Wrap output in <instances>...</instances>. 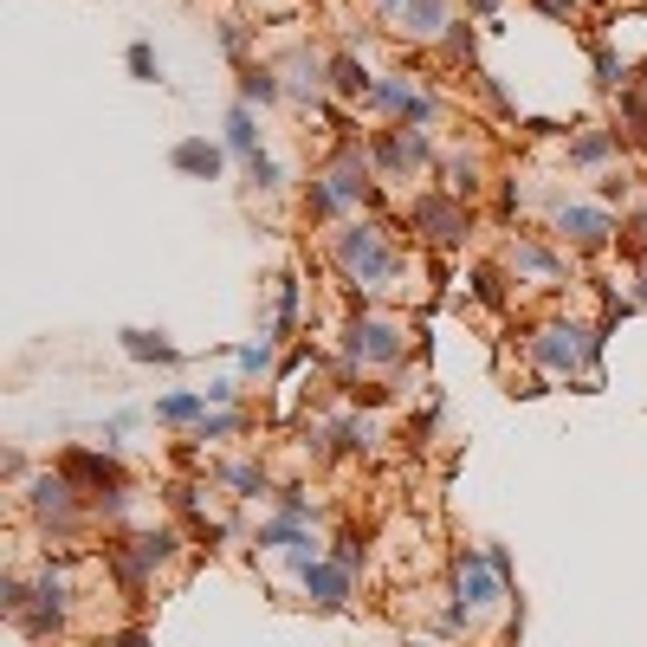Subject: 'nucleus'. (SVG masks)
Here are the masks:
<instances>
[{"label": "nucleus", "mask_w": 647, "mask_h": 647, "mask_svg": "<svg viewBox=\"0 0 647 647\" xmlns=\"http://www.w3.org/2000/svg\"><path fill=\"white\" fill-rule=\"evenodd\" d=\"M337 259H343V272H350V279H363V285L395 279V253L382 246L376 227H350V233L337 240Z\"/></svg>", "instance_id": "1"}, {"label": "nucleus", "mask_w": 647, "mask_h": 647, "mask_svg": "<svg viewBox=\"0 0 647 647\" xmlns=\"http://www.w3.org/2000/svg\"><path fill=\"white\" fill-rule=\"evenodd\" d=\"M453 576H460V602H466V609H479V602H499V596H505V570L486 557V550H473V544L453 557Z\"/></svg>", "instance_id": "2"}, {"label": "nucleus", "mask_w": 647, "mask_h": 647, "mask_svg": "<svg viewBox=\"0 0 647 647\" xmlns=\"http://www.w3.org/2000/svg\"><path fill=\"white\" fill-rule=\"evenodd\" d=\"M72 486H91V492H104V505L117 512L123 505V473H117V460H104V453H85V447H72L65 453V466H59Z\"/></svg>", "instance_id": "3"}, {"label": "nucleus", "mask_w": 647, "mask_h": 647, "mask_svg": "<svg viewBox=\"0 0 647 647\" xmlns=\"http://www.w3.org/2000/svg\"><path fill=\"white\" fill-rule=\"evenodd\" d=\"M596 343L602 337H583V330L550 324V330H538V363H550V369H563V376H570L576 363H589V356H596Z\"/></svg>", "instance_id": "4"}, {"label": "nucleus", "mask_w": 647, "mask_h": 647, "mask_svg": "<svg viewBox=\"0 0 647 647\" xmlns=\"http://www.w3.org/2000/svg\"><path fill=\"white\" fill-rule=\"evenodd\" d=\"M33 596H39V609H26V615H20V628H26L33 641H46L52 628L65 622V576L52 570V563H46V576H39V589H33Z\"/></svg>", "instance_id": "5"}, {"label": "nucleus", "mask_w": 647, "mask_h": 647, "mask_svg": "<svg viewBox=\"0 0 647 647\" xmlns=\"http://www.w3.org/2000/svg\"><path fill=\"white\" fill-rule=\"evenodd\" d=\"M350 576H356V570H343V563H324V557H318L305 576H298V583H305V596L318 602V609H343V602H350Z\"/></svg>", "instance_id": "6"}, {"label": "nucleus", "mask_w": 647, "mask_h": 647, "mask_svg": "<svg viewBox=\"0 0 647 647\" xmlns=\"http://www.w3.org/2000/svg\"><path fill=\"white\" fill-rule=\"evenodd\" d=\"M33 512H39V518H59V531H72V525H78L72 479H65V473H46V479H33Z\"/></svg>", "instance_id": "7"}, {"label": "nucleus", "mask_w": 647, "mask_h": 647, "mask_svg": "<svg viewBox=\"0 0 647 647\" xmlns=\"http://www.w3.org/2000/svg\"><path fill=\"white\" fill-rule=\"evenodd\" d=\"M415 220L428 227V240H434V246H453V240L466 233V214L453 208L447 195H421V201H415Z\"/></svg>", "instance_id": "8"}, {"label": "nucleus", "mask_w": 647, "mask_h": 647, "mask_svg": "<svg viewBox=\"0 0 647 647\" xmlns=\"http://www.w3.org/2000/svg\"><path fill=\"white\" fill-rule=\"evenodd\" d=\"M350 356H369V363H395L402 356V330L395 324H350Z\"/></svg>", "instance_id": "9"}, {"label": "nucleus", "mask_w": 647, "mask_h": 647, "mask_svg": "<svg viewBox=\"0 0 647 647\" xmlns=\"http://www.w3.org/2000/svg\"><path fill=\"white\" fill-rule=\"evenodd\" d=\"M369 98H376V104H389V110H402V117H408V130L434 117V98H415V91H408V85H376V91H369Z\"/></svg>", "instance_id": "10"}, {"label": "nucleus", "mask_w": 647, "mask_h": 647, "mask_svg": "<svg viewBox=\"0 0 647 647\" xmlns=\"http://www.w3.org/2000/svg\"><path fill=\"white\" fill-rule=\"evenodd\" d=\"M557 227L570 233V240H583V246L609 240V214H596V208H563V214H557Z\"/></svg>", "instance_id": "11"}, {"label": "nucleus", "mask_w": 647, "mask_h": 647, "mask_svg": "<svg viewBox=\"0 0 647 647\" xmlns=\"http://www.w3.org/2000/svg\"><path fill=\"white\" fill-rule=\"evenodd\" d=\"M376 156L389 162V169H415V162L428 156V143H421L415 130H402V136H376Z\"/></svg>", "instance_id": "12"}, {"label": "nucleus", "mask_w": 647, "mask_h": 647, "mask_svg": "<svg viewBox=\"0 0 647 647\" xmlns=\"http://www.w3.org/2000/svg\"><path fill=\"white\" fill-rule=\"evenodd\" d=\"M324 182L337 188V201H356V195L369 188V182H363V149H343V156H337V169H330Z\"/></svg>", "instance_id": "13"}, {"label": "nucleus", "mask_w": 647, "mask_h": 647, "mask_svg": "<svg viewBox=\"0 0 647 647\" xmlns=\"http://www.w3.org/2000/svg\"><path fill=\"white\" fill-rule=\"evenodd\" d=\"M175 169H188V175H220V149H214V143H175Z\"/></svg>", "instance_id": "14"}, {"label": "nucleus", "mask_w": 647, "mask_h": 647, "mask_svg": "<svg viewBox=\"0 0 647 647\" xmlns=\"http://www.w3.org/2000/svg\"><path fill=\"white\" fill-rule=\"evenodd\" d=\"M123 350H130L136 363H175V343L149 337V330H123Z\"/></svg>", "instance_id": "15"}, {"label": "nucleus", "mask_w": 647, "mask_h": 647, "mask_svg": "<svg viewBox=\"0 0 647 647\" xmlns=\"http://www.w3.org/2000/svg\"><path fill=\"white\" fill-rule=\"evenodd\" d=\"M330 85H337V91H350V98H363V91H376V85H369V72H363V65L350 59V52H343V59H330Z\"/></svg>", "instance_id": "16"}, {"label": "nucleus", "mask_w": 647, "mask_h": 647, "mask_svg": "<svg viewBox=\"0 0 647 647\" xmlns=\"http://www.w3.org/2000/svg\"><path fill=\"white\" fill-rule=\"evenodd\" d=\"M208 415V395H162L156 402V421H201Z\"/></svg>", "instance_id": "17"}, {"label": "nucleus", "mask_w": 647, "mask_h": 647, "mask_svg": "<svg viewBox=\"0 0 647 647\" xmlns=\"http://www.w3.org/2000/svg\"><path fill=\"white\" fill-rule=\"evenodd\" d=\"M227 149H240V156H259V149H253V110H246V104L227 110Z\"/></svg>", "instance_id": "18"}, {"label": "nucleus", "mask_w": 647, "mask_h": 647, "mask_svg": "<svg viewBox=\"0 0 647 647\" xmlns=\"http://www.w3.org/2000/svg\"><path fill=\"white\" fill-rule=\"evenodd\" d=\"M440 20H447V0H408V26L415 33H440Z\"/></svg>", "instance_id": "19"}, {"label": "nucleus", "mask_w": 647, "mask_h": 647, "mask_svg": "<svg viewBox=\"0 0 647 647\" xmlns=\"http://www.w3.org/2000/svg\"><path fill=\"white\" fill-rule=\"evenodd\" d=\"M227 486L240 492V499H259V492H266V473H259V466H246V460H240V466H227Z\"/></svg>", "instance_id": "20"}, {"label": "nucleus", "mask_w": 647, "mask_h": 647, "mask_svg": "<svg viewBox=\"0 0 647 647\" xmlns=\"http://www.w3.org/2000/svg\"><path fill=\"white\" fill-rule=\"evenodd\" d=\"M240 91H246V104H272V98H279V78H272V72H259V65H253V72L240 78Z\"/></svg>", "instance_id": "21"}, {"label": "nucleus", "mask_w": 647, "mask_h": 647, "mask_svg": "<svg viewBox=\"0 0 647 647\" xmlns=\"http://www.w3.org/2000/svg\"><path fill=\"white\" fill-rule=\"evenodd\" d=\"M609 149H615V136H609V130H589L583 143L570 149V156H576V162H602V156H609Z\"/></svg>", "instance_id": "22"}, {"label": "nucleus", "mask_w": 647, "mask_h": 647, "mask_svg": "<svg viewBox=\"0 0 647 647\" xmlns=\"http://www.w3.org/2000/svg\"><path fill=\"white\" fill-rule=\"evenodd\" d=\"M240 369H246V376H266V369H272V343H246V350H240Z\"/></svg>", "instance_id": "23"}, {"label": "nucleus", "mask_w": 647, "mask_h": 647, "mask_svg": "<svg viewBox=\"0 0 647 647\" xmlns=\"http://www.w3.org/2000/svg\"><path fill=\"white\" fill-rule=\"evenodd\" d=\"M330 440H337V453H356V447H369V434L356 428V421H337V428H330Z\"/></svg>", "instance_id": "24"}, {"label": "nucleus", "mask_w": 647, "mask_h": 647, "mask_svg": "<svg viewBox=\"0 0 647 647\" xmlns=\"http://www.w3.org/2000/svg\"><path fill=\"white\" fill-rule=\"evenodd\" d=\"M0 609H7V615H26V583H20V576H7V583H0Z\"/></svg>", "instance_id": "25"}, {"label": "nucleus", "mask_w": 647, "mask_h": 647, "mask_svg": "<svg viewBox=\"0 0 647 647\" xmlns=\"http://www.w3.org/2000/svg\"><path fill=\"white\" fill-rule=\"evenodd\" d=\"M330 563L356 570V563H363V538H356V531H343V538H337V557H330Z\"/></svg>", "instance_id": "26"}, {"label": "nucleus", "mask_w": 647, "mask_h": 647, "mask_svg": "<svg viewBox=\"0 0 647 647\" xmlns=\"http://www.w3.org/2000/svg\"><path fill=\"white\" fill-rule=\"evenodd\" d=\"M246 169H253L259 188H279V162H272V156H246Z\"/></svg>", "instance_id": "27"}, {"label": "nucleus", "mask_w": 647, "mask_h": 647, "mask_svg": "<svg viewBox=\"0 0 647 647\" xmlns=\"http://www.w3.org/2000/svg\"><path fill=\"white\" fill-rule=\"evenodd\" d=\"M240 421L233 415H201V428H195V440H220V434H233Z\"/></svg>", "instance_id": "28"}, {"label": "nucleus", "mask_w": 647, "mask_h": 647, "mask_svg": "<svg viewBox=\"0 0 647 647\" xmlns=\"http://www.w3.org/2000/svg\"><path fill=\"white\" fill-rule=\"evenodd\" d=\"M518 266L525 272H557V259H550L544 246H518Z\"/></svg>", "instance_id": "29"}, {"label": "nucleus", "mask_w": 647, "mask_h": 647, "mask_svg": "<svg viewBox=\"0 0 647 647\" xmlns=\"http://www.w3.org/2000/svg\"><path fill=\"white\" fill-rule=\"evenodd\" d=\"M596 72H602V85H615V78H622V59L602 46V52H596Z\"/></svg>", "instance_id": "30"}, {"label": "nucleus", "mask_w": 647, "mask_h": 647, "mask_svg": "<svg viewBox=\"0 0 647 647\" xmlns=\"http://www.w3.org/2000/svg\"><path fill=\"white\" fill-rule=\"evenodd\" d=\"M130 72H136V78H149V72H156V59H149V46H130Z\"/></svg>", "instance_id": "31"}, {"label": "nucleus", "mask_w": 647, "mask_h": 647, "mask_svg": "<svg viewBox=\"0 0 647 647\" xmlns=\"http://www.w3.org/2000/svg\"><path fill=\"white\" fill-rule=\"evenodd\" d=\"M110 647H149V635H143V628H123V635L110 641Z\"/></svg>", "instance_id": "32"}, {"label": "nucleus", "mask_w": 647, "mask_h": 647, "mask_svg": "<svg viewBox=\"0 0 647 647\" xmlns=\"http://www.w3.org/2000/svg\"><path fill=\"white\" fill-rule=\"evenodd\" d=\"M628 246H635V253H647V208H641V220H635V240H628Z\"/></svg>", "instance_id": "33"}, {"label": "nucleus", "mask_w": 647, "mask_h": 647, "mask_svg": "<svg viewBox=\"0 0 647 647\" xmlns=\"http://www.w3.org/2000/svg\"><path fill=\"white\" fill-rule=\"evenodd\" d=\"M538 7H544V13H570L576 0H538Z\"/></svg>", "instance_id": "34"}, {"label": "nucleus", "mask_w": 647, "mask_h": 647, "mask_svg": "<svg viewBox=\"0 0 647 647\" xmlns=\"http://www.w3.org/2000/svg\"><path fill=\"white\" fill-rule=\"evenodd\" d=\"M473 7H479V13H486V7H499V0H473Z\"/></svg>", "instance_id": "35"}, {"label": "nucleus", "mask_w": 647, "mask_h": 647, "mask_svg": "<svg viewBox=\"0 0 647 647\" xmlns=\"http://www.w3.org/2000/svg\"><path fill=\"white\" fill-rule=\"evenodd\" d=\"M382 7H402V0H382Z\"/></svg>", "instance_id": "36"}, {"label": "nucleus", "mask_w": 647, "mask_h": 647, "mask_svg": "<svg viewBox=\"0 0 647 647\" xmlns=\"http://www.w3.org/2000/svg\"><path fill=\"white\" fill-rule=\"evenodd\" d=\"M641 298H647V279H641Z\"/></svg>", "instance_id": "37"}]
</instances>
